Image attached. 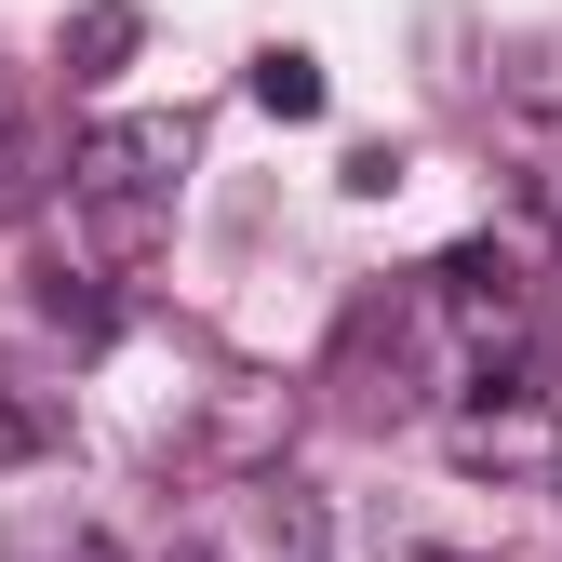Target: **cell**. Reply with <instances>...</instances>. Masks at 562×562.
Instances as JSON below:
<instances>
[{
    "label": "cell",
    "instance_id": "6",
    "mask_svg": "<svg viewBox=\"0 0 562 562\" xmlns=\"http://www.w3.org/2000/svg\"><path fill=\"white\" fill-rule=\"evenodd\" d=\"M54 562H108V536H67V549H54Z\"/></svg>",
    "mask_w": 562,
    "mask_h": 562
},
{
    "label": "cell",
    "instance_id": "1",
    "mask_svg": "<svg viewBox=\"0 0 562 562\" xmlns=\"http://www.w3.org/2000/svg\"><path fill=\"white\" fill-rule=\"evenodd\" d=\"M175 175H188V121H175V108H148V121H94V134H81V161H67V201L108 228V255H148Z\"/></svg>",
    "mask_w": 562,
    "mask_h": 562
},
{
    "label": "cell",
    "instance_id": "5",
    "mask_svg": "<svg viewBox=\"0 0 562 562\" xmlns=\"http://www.w3.org/2000/svg\"><path fill=\"white\" fill-rule=\"evenodd\" d=\"M41 442H54V415H41V402H14V389H0V469H27Z\"/></svg>",
    "mask_w": 562,
    "mask_h": 562
},
{
    "label": "cell",
    "instance_id": "3",
    "mask_svg": "<svg viewBox=\"0 0 562 562\" xmlns=\"http://www.w3.org/2000/svg\"><path fill=\"white\" fill-rule=\"evenodd\" d=\"M108 54H134V14H121V0H94V14L67 27V81H108Z\"/></svg>",
    "mask_w": 562,
    "mask_h": 562
},
{
    "label": "cell",
    "instance_id": "4",
    "mask_svg": "<svg viewBox=\"0 0 562 562\" xmlns=\"http://www.w3.org/2000/svg\"><path fill=\"white\" fill-rule=\"evenodd\" d=\"M268 562H322V496H308V482L268 496Z\"/></svg>",
    "mask_w": 562,
    "mask_h": 562
},
{
    "label": "cell",
    "instance_id": "2",
    "mask_svg": "<svg viewBox=\"0 0 562 562\" xmlns=\"http://www.w3.org/2000/svg\"><path fill=\"white\" fill-rule=\"evenodd\" d=\"M255 108H268V121H322V108H335V81H322V54H295V41H268V54H255Z\"/></svg>",
    "mask_w": 562,
    "mask_h": 562
}]
</instances>
